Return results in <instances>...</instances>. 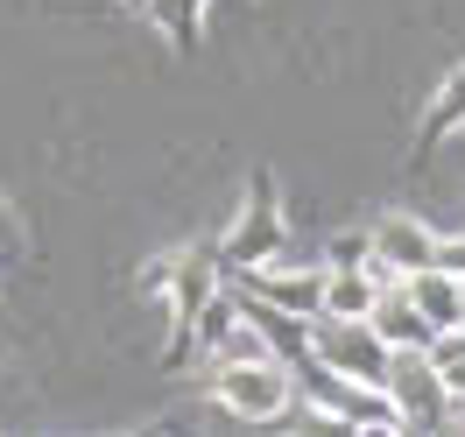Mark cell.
Segmentation results:
<instances>
[{"mask_svg":"<svg viewBox=\"0 0 465 437\" xmlns=\"http://www.w3.org/2000/svg\"><path fill=\"white\" fill-rule=\"evenodd\" d=\"M226 275H219V254L212 247H183L170 262H155L142 275V290L163 296V311H170V346H163V367H191L198 360V311L212 303Z\"/></svg>","mask_w":465,"mask_h":437,"instance_id":"6da1fadb","label":"cell"},{"mask_svg":"<svg viewBox=\"0 0 465 437\" xmlns=\"http://www.w3.org/2000/svg\"><path fill=\"white\" fill-rule=\"evenodd\" d=\"M374 262V226H346L324 240V268H367Z\"/></svg>","mask_w":465,"mask_h":437,"instance_id":"9a60e30c","label":"cell"},{"mask_svg":"<svg viewBox=\"0 0 465 437\" xmlns=\"http://www.w3.org/2000/svg\"><path fill=\"white\" fill-rule=\"evenodd\" d=\"M465 127V64L437 85V99L423 106V120H416V148H409V170H430V155L444 134H459Z\"/></svg>","mask_w":465,"mask_h":437,"instance_id":"9c48e42d","label":"cell"},{"mask_svg":"<svg viewBox=\"0 0 465 437\" xmlns=\"http://www.w3.org/2000/svg\"><path fill=\"white\" fill-rule=\"evenodd\" d=\"M204 7H212V0H148L142 15L170 35L176 57H198V43H204Z\"/></svg>","mask_w":465,"mask_h":437,"instance_id":"4fadbf2b","label":"cell"},{"mask_svg":"<svg viewBox=\"0 0 465 437\" xmlns=\"http://www.w3.org/2000/svg\"><path fill=\"white\" fill-rule=\"evenodd\" d=\"M22 254H29V226L15 219V204L0 198V268H15Z\"/></svg>","mask_w":465,"mask_h":437,"instance_id":"2e32d148","label":"cell"},{"mask_svg":"<svg viewBox=\"0 0 465 437\" xmlns=\"http://www.w3.org/2000/svg\"><path fill=\"white\" fill-rule=\"evenodd\" d=\"M374 332L388 339V353H423V346H430V332H437V324L423 318V311H416V303L402 296V283H395V290H388V296L374 303Z\"/></svg>","mask_w":465,"mask_h":437,"instance_id":"7c38bea8","label":"cell"},{"mask_svg":"<svg viewBox=\"0 0 465 437\" xmlns=\"http://www.w3.org/2000/svg\"><path fill=\"white\" fill-rule=\"evenodd\" d=\"M240 290L247 296H268L275 311H296V318H318L324 311V262H254L240 268Z\"/></svg>","mask_w":465,"mask_h":437,"instance_id":"52a82bcc","label":"cell"},{"mask_svg":"<svg viewBox=\"0 0 465 437\" xmlns=\"http://www.w3.org/2000/svg\"><path fill=\"white\" fill-rule=\"evenodd\" d=\"M402 296L437 324V332H444V324H465V290H459V275H444V268H416V275H402Z\"/></svg>","mask_w":465,"mask_h":437,"instance_id":"8fae6325","label":"cell"},{"mask_svg":"<svg viewBox=\"0 0 465 437\" xmlns=\"http://www.w3.org/2000/svg\"><path fill=\"white\" fill-rule=\"evenodd\" d=\"M212 402L226 409L232 423H275L282 409L296 402V374L282 360H219V374H212Z\"/></svg>","mask_w":465,"mask_h":437,"instance_id":"277c9868","label":"cell"},{"mask_svg":"<svg viewBox=\"0 0 465 437\" xmlns=\"http://www.w3.org/2000/svg\"><path fill=\"white\" fill-rule=\"evenodd\" d=\"M437 262V233L416 219V212H388V219H374V275L395 290L402 275H416V268H430Z\"/></svg>","mask_w":465,"mask_h":437,"instance_id":"ba28073f","label":"cell"},{"mask_svg":"<svg viewBox=\"0 0 465 437\" xmlns=\"http://www.w3.org/2000/svg\"><path fill=\"white\" fill-rule=\"evenodd\" d=\"M388 296L374 268H324V318H374V303Z\"/></svg>","mask_w":465,"mask_h":437,"instance_id":"30bf717a","label":"cell"},{"mask_svg":"<svg viewBox=\"0 0 465 437\" xmlns=\"http://www.w3.org/2000/svg\"><path fill=\"white\" fill-rule=\"evenodd\" d=\"M311 353L339 374H360V381H388V339L374 332V318H311Z\"/></svg>","mask_w":465,"mask_h":437,"instance_id":"8992f818","label":"cell"},{"mask_svg":"<svg viewBox=\"0 0 465 437\" xmlns=\"http://www.w3.org/2000/svg\"><path fill=\"white\" fill-rule=\"evenodd\" d=\"M395 409H402V431H444L451 416V388L430 367V353H388V381H381Z\"/></svg>","mask_w":465,"mask_h":437,"instance_id":"5b68a950","label":"cell"},{"mask_svg":"<svg viewBox=\"0 0 465 437\" xmlns=\"http://www.w3.org/2000/svg\"><path fill=\"white\" fill-rule=\"evenodd\" d=\"M282 240H290V226H282L275 176L254 170V176H247V198H240V219H232L226 233L212 240V254H219V275H240V268H254V262H275V254H282Z\"/></svg>","mask_w":465,"mask_h":437,"instance_id":"3957f363","label":"cell"},{"mask_svg":"<svg viewBox=\"0 0 465 437\" xmlns=\"http://www.w3.org/2000/svg\"><path fill=\"white\" fill-rule=\"evenodd\" d=\"M290 374H296V395L318 409V423H339V431H402V409H395V395L381 381L339 374V367H324L318 353H303Z\"/></svg>","mask_w":465,"mask_h":437,"instance_id":"7a4b0ae2","label":"cell"},{"mask_svg":"<svg viewBox=\"0 0 465 437\" xmlns=\"http://www.w3.org/2000/svg\"><path fill=\"white\" fill-rule=\"evenodd\" d=\"M127 7H148V0H127Z\"/></svg>","mask_w":465,"mask_h":437,"instance_id":"d6986e66","label":"cell"},{"mask_svg":"<svg viewBox=\"0 0 465 437\" xmlns=\"http://www.w3.org/2000/svg\"><path fill=\"white\" fill-rule=\"evenodd\" d=\"M451 416H459V431H465V395H451Z\"/></svg>","mask_w":465,"mask_h":437,"instance_id":"ac0fdd59","label":"cell"},{"mask_svg":"<svg viewBox=\"0 0 465 437\" xmlns=\"http://www.w3.org/2000/svg\"><path fill=\"white\" fill-rule=\"evenodd\" d=\"M232 324H240V296L219 283V290H212V303L198 311V353H219V339H226Z\"/></svg>","mask_w":465,"mask_h":437,"instance_id":"5bb4252c","label":"cell"},{"mask_svg":"<svg viewBox=\"0 0 465 437\" xmlns=\"http://www.w3.org/2000/svg\"><path fill=\"white\" fill-rule=\"evenodd\" d=\"M430 268H444V275H459V283H465V233H444V240H437V262Z\"/></svg>","mask_w":465,"mask_h":437,"instance_id":"e0dca14e","label":"cell"}]
</instances>
